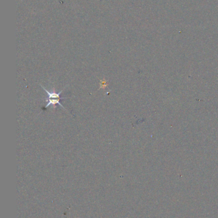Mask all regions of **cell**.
<instances>
[{
    "mask_svg": "<svg viewBox=\"0 0 218 218\" xmlns=\"http://www.w3.org/2000/svg\"><path fill=\"white\" fill-rule=\"evenodd\" d=\"M40 85L42 86V88H43V89L45 91V93H46L48 94V96H49V99H51V98H53V99L60 98V94H62V91L64 90V89H63V90L60 91L58 93H56L54 89L53 90V91H52V92H49V91H48V90H46V89H45V88L44 87L43 85Z\"/></svg>",
    "mask_w": 218,
    "mask_h": 218,
    "instance_id": "cell-1",
    "label": "cell"
},
{
    "mask_svg": "<svg viewBox=\"0 0 218 218\" xmlns=\"http://www.w3.org/2000/svg\"><path fill=\"white\" fill-rule=\"evenodd\" d=\"M60 99H61V98H57V99H53V98H51V99H49V102H48V103L45 106V108H47V107H48V106H49V105H53V108H54V109H55V107H56V105H57V104H58L60 106H62V107L63 109H65H65L64 108V106L62 105V103H61L60 102Z\"/></svg>",
    "mask_w": 218,
    "mask_h": 218,
    "instance_id": "cell-2",
    "label": "cell"
}]
</instances>
